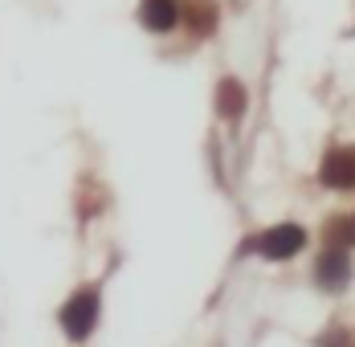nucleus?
Segmentation results:
<instances>
[{
    "label": "nucleus",
    "instance_id": "1",
    "mask_svg": "<svg viewBox=\"0 0 355 347\" xmlns=\"http://www.w3.org/2000/svg\"><path fill=\"white\" fill-rule=\"evenodd\" d=\"M62 327L70 339H86L98 327V294L94 290H78L70 303L62 307Z\"/></svg>",
    "mask_w": 355,
    "mask_h": 347
},
{
    "label": "nucleus",
    "instance_id": "2",
    "mask_svg": "<svg viewBox=\"0 0 355 347\" xmlns=\"http://www.w3.org/2000/svg\"><path fill=\"white\" fill-rule=\"evenodd\" d=\"M302 245H306V233L298 225H274L270 233H261L257 242H249V249H257L270 262H282V257H294Z\"/></svg>",
    "mask_w": 355,
    "mask_h": 347
},
{
    "label": "nucleus",
    "instance_id": "3",
    "mask_svg": "<svg viewBox=\"0 0 355 347\" xmlns=\"http://www.w3.org/2000/svg\"><path fill=\"white\" fill-rule=\"evenodd\" d=\"M319 176H322V184H331V188H355V147L327 151Z\"/></svg>",
    "mask_w": 355,
    "mask_h": 347
},
{
    "label": "nucleus",
    "instance_id": "4",
    "mask_svg": "<svg viewBox=\"0 0 355 347\" xmlns=\"http://www.w3.org/2000/svg\"><path fill=\"white\" fill-rule=\"evenodd\" d=\"M347 278H352V257H347V249H327L319 257V282L327 290H343Z\"/></svg>",
    "mask_w": 355,
    "mask_h": 347
},
{
    "label": "nucleus",
    "instance_id": "5",
    "mask_svg": "<svg viewBox=\"0 0 355 347\" xmlns=\"http://www.w3.org/2000/svg\"><path fill=\"white\" fill-rule=\"evenodd\" d=\"M139 21L151 29V33H168V29L180 21L176 17V0H143Z\"/></svg>",
    "mask_w": 355,
    "mask_h": 347
},
{
    "label": "nucleus",
    "instance_id": "6",
    "mask_svg": "<svg viewBox=\"0 0 355 347\" xmlns=\"http://www.w3.org/2000/svg\"><path fill=\"white\" fill-rule=\"evenodd\" d=\"M216 110H220L225 119H241V110H245V90H241V82H233V78L220 82V90H216Z\"/></svg>",
    "mask_w": 355,
    "mask_h": 347
},
{
    "label": "nucleus",
    "instance_id": "7",
    "mask_svg": "<svg viewBox=\"0 0 355 347\" xmlns=\"http://www.w3.org/2000/svg\"><path fill=\"white\" fill-rule=\"evenodd\" d=\"M322 242H327V249H352L355 221H352V217H335V221L322 229Z\"/></svg>",
    "mask_w": 355,
    "mask_h": 347
},
{
    "label": "nucleus",
    "instance_id": "8",
    "mask_svg": "<svg viewBox=\"0 0 355 347\" xmlns=\"http://www.w3.org/2000/svg\"><path fill=\"white\" fill-rule=\"evenodd\" d=\"M213 21H216V12H213V4L209 0H192L188 4V25H192V33H213Z\"/></svg>",
    "mask_w": 355,
    "mask_h": 347
},
{
    "label": "nucleus",
    "instance_id": "9",
    "mask_svg": "<svg viewBox=\"0 0 355 347\" xmlns=\"http://www.w3.org/2000/svg\"><path fill=\"white\" fill-rule=\"evenodd\" d=\"M352 221H355V217H352Z\"/></svg>",
    "mask_w": 355,
    "mask_h": 347
}]
</instances>
